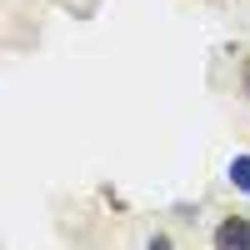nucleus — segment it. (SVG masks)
Here are the masks:
<instances>
[{
  "label": "nucleus",
  "instance_id": "f257e3e1",
  "mask_svg": "<svg viewBox=\"0 0 250 250\" xmlns=\"http://www.w3.org/2000/svg\"><path fill=\"white\" fill-rule=\"evenodd\" d=\"M215 245H220V250H230V245L250 250V220H245V215H230V220H220V225H215Z\"/></svg>",
  "mask_w": 250,
  "mask_h": 250
},
{
  "label": "nucleus",
  "instance_id": "f03ea898",
  "mask_svg": "<svg viewBox=\"0 0 250 250\" xmlns=\"http://www.w3.org/2000/svg\"><path fill=\"white\" fill-rule=\"evenodd\" d=\"M230 185H235L240 195H250V155H235L230 160Z\"/></svg>",
  "mask_w": 250,
  "mask_h": 250
},
{
  "label": "nucleus",
  "instance_id": "7ed1b4c3",
  "mask_svg": "<svg viewBox=\"0 0 250 250\" xmlns=\"http://www.w3.org/2000/svg\"><path fill=\"white\" fill-rule=\"evenodd\" d=\"M240 90H245V95H250V55H245V60H240Z\"/></svg>",
  "mask_w": 250,
  "mask_h": 250
}]
</instances>
